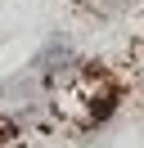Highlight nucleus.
Instances as JSON below:
<instances>
[{
    "instance_id": "nucleus-2",
    "label": "nucleus",
    "mask_w": 144,
    "mask_h": 148,
    "mask_svg": "<svg viewBox=\"0 0 144 148\" xmlns=\"http://www.w3.org/2000/svg\"><path fill=\"white\" fill-rule=\"evenodd\" d=\"M14 135H18V126H14L9 117H0V148H5V144H14Z\"/></svg>"
},
{
    "instance_id": "nucleus-1",
    "label": "nucleus",
    "mask_w": 144,
    "mask_h": 148,
    "mask_svg": "<svg viewBox=\"0 0 144 148\" xmlns=\"http://www.w3.org/2000/svg\"><path fill=\"white\" fill-rule=\"evenodd\" d=\"M63 108L72 112L77 126H99L117 108V81L104 67H72V85L63 94Z\"/></svg>"
}]
</instances>
